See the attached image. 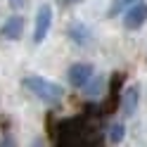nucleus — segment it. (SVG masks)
I'll return each instance as SVG.
<instances>
[{"label":"nucleus","mask_w":147,"mask_h":147,"mask_svg":"<svg viewBox=\"0 0 147 147\" xmlns=\"http://www.w3.org/2000/svg\"><path fill=\"white\" fill-rule=\"evenodd\" d=\"M102 140L100 128L95 121H90V116H76L67 119L57 126L55 133V142L59 147H76V145H95Z\"/></svg>","instance_id":"nucleus-1"},{"label":"nucleus","mask_w":147,"mask_h":147,"mask_svg":"<svg viewBox=\"0 0 147 147\" xmlns=\"http://www.w3.org/2000/svg\"><path fill=\"white\" fill-rule=\"evenodd\" d=\"M24 88L29 90L31 95H36L38 100L48 102V105H57L64 97V88L59 83H55V81L43 78V76H26L24 78Z\"/></svg>","instance_id":"nucleus-2"},{"label":"nucleus","mask_w":147,"mask_h":147,"mask_svg":"<svg viewBox=\"0 0 147 147\" xmlns=\"http://www.w3.org/2000/svg\"><path fill=\"white\" fill-rule=\"evenodd\" d=\"M52 24V7L50 5H40L38 14H36V26H33V43H43L45 36L50 31Z\"/></svg>","instance_id":"nucleus-3"},{"label":"nucleus","mask_w":147,"mask_h":147,"mask_svg":"<svg viewBox=\"0 0 147 147\" xmlns=\"http://www.w3.org/2000/svg\"><path fill=\"white\" fill-rule=\"evenodd\" d=\"M147 22V5L142 3V0H138V3H133L128 10H123V24L126 29H140V26Z\"/></svg>","instance_id":"nucleus-4"},{"label":"nucleus","mask_w":147,"mask_h":147,"mask_svg":"<svg viewBox=\"0 0 147 147\" xmlns=\"http://www.w3.org/2000/svg\"><path fill=\"white\" fill-rule=\"evenodd\" d=\"M69 83L74 88H83L90 78H93V67L90 64H83V62H78V64H71L69 67Z\"/></svg>","instance_id":"nucleus-5"},{"label":"nucleus","mask_w":147,"mask_h":147,"mask_svg":"<svg viewBox=\"0 0 147 147\" xmlns=\"http://www.w3.org/2000/svg\"><path fill=\"white\" fill-rule=\"evenodd\" d=\"M0 36L5 40H19L24 36V17L22 14H12L3 26H0Z\"/></svg>","instance_id":"nucleus-6"},{"label":"nucleus","mask_w":147,"mask_h":147,"mask_svg":"<svg viewBox=\"0 0 147 147\" xmlns=\"http://www.w3.org/2000/svg\"><path fill=\"white\" fill-rule=\"evenodd\" d=\"M138 100H140V95H138V88L131 86L128 90H123V100H121V107H123V114L133 116L135 109H138Z\"/></svg>","instance_id":"nucleus-7"},{"label":"nucleus","mask_w":147,"mask_h":147,"mask_svg":"<svg viewBox=\"0 0 147 147\" xmlns=\"http://www.w3.org/2000/svg\"><path fill=\"white\" fill-rule=\"evenodd\" d=\"M88 36H90V33H88L86 26H81V24H71V26H69V38H74L76 43H86Z\"/></svg>","instance_id":"nucleus-8"},{"label":"nucleus","mask_w":147,"mask_h":147,"mask_svg":"<svg viewBox=\"0 0 147 147\" xmlns=\"http://www.w3.org/2000/svg\"><path fill=\"white\" fill-rule=\"evenodd\" d=\"M133 3H138V0H114V5H112V10H109V14H119V12H123V10H128Z\"/></svg>","instance_id":"nucleus-9"},{"label":"nucleus","mask_w":147,"mask_h":147,"mask_svg":"<svg viewBox=\"0 0 147 147\" xmlns=\"http://www.w3.org/2000/svg\"><path fill=\"white\" fill-rule=\"evenodd\" d=\"M102 83H105L102 78H95V83H93V86L86 83V86H83V88H86V95H100V90H102Z\"/></svg>","instance_id":"nucleus-10"},{"label":"nucleus","mask_w":147,"mask_h":147,"mask_svg":"<svg viewBox=\"0 0 147 147\" xmlns=\"http://www.w3.org/2000/svg\"><path fill=\"white\" fill-rule=\"evenodd\" d=\"M109 138H112L114 142H119L123 138V126L121 123H116V126H112V133H109Z\"/></svg>","instance_id":"nucleus-11"},{"label":"nucleus","mask_w":147,"mask_h":147,"mask_svg":"<svg viewBox=\"0 0 147 147\" xmlns=\"http://www.w3.org/2000/svg\"><path fill=\"white\" fill-rule=\"evenodd\" d=\"M69 3H74V0H59V5H69Z\"/></svg>","instance_id":"nucleus-12"}]
</instances>
